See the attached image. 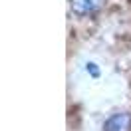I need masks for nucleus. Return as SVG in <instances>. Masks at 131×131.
Returning <instances> with one entry per match:
<instances>
[{"mask_svg": "<svg viewBox=\"0 0 131 131\" xmlns=\"http://www.w3.org/2000/svg\"><path fill=\"white\" fill-rule=\"evenodd\" d=\"M107 0H70V14L75 18H91L105 8Z\"/></svg>", "mask_w": 131, "mask_h": 131, "instance_id": "f257e3e1", "label": "nucleus"}, {"mask_svg": "<svg viewBox=\"0 0 131 131\" xmlns=\"http://www.w3.org/2000/svg\"><path fill=\"white\" fill-rule=\"evenodd\" d=\"M103 131H131V113L129 111H113L103 121Z\"/></svg>", "mask_w": 131, "mask_h": 131, "instance_id": "f03ea898", "label": "nucleus"}]
</instances>
